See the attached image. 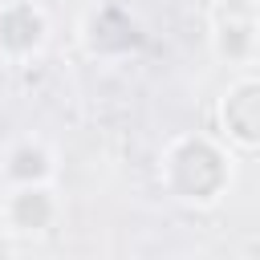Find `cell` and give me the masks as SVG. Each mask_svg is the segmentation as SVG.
I'll return each mask as SVG.
<instances>
[{
    "mask_svg": "<svg viewBox=\"0 0 260 260\" xmlns=\"http://www.w3.org/2000/svg\"><path fill=\"white\" fill-rule=\"evenodd\" d=\"M0 183L4 187H24V183H57V150L41 134H24L8 142L0 158Z\"/></svg>",
    "mask_w": 260,
    "mask_h": 260,
    "instance_id": "cell-6",
    "label": "cell"
},
{
    "mask_svg": "<svg viewBox=\"0 0 260 260\" xmlns=\"http://www.w3.org/2000/svg\"><path fill=\"white\" fill-rule=\"evenodd\" d=\"M215 134L236 154H260V73L240 69L215 102Z\"/></svg>",
    "mask_w": 260,
    "mask_h": 260,
    "instance_id": "cell-3",
    "label": "cell"
},
{
    "mask_svg": "<svg viewBox=\"0 0 260 260\" xmlns=\"http://www.w3.org/2000/svg\"><path fill=\"white\" fill-rule=\"evenodd\" d=\"M240 175V154L215 130H183L162 142L154 183L162 195L191 211H211L228 199Z\"/></svg>",
    "mask_w": 260,
    "mask_h": 260,
    "instance_id": "cell-1",
    "label": "cell"
},
{
    "mask_svg": "<svg viewBox=\"0 0 260 260\" xmlns=\"http://www.w3.org/2000/svg\"><path fill=\"white\" fill-rule=\"evenodd\" d=\"M207 49L219 65L248 69L260 57V0H211Z\"/></svg>",
    "mask_w": 260,
    "mask_h": 260,
    "instance_id": "cell-2",
    "label": "cell"
},
{
    "mask_svg": "<svg viewBox=\"0 0 260 260\" xmlns=\"http://www.w3.org/2000/svg\"><path fill=\"white\" fill-rule=\"evenodd\" d=\"M53 37V20L37 0H4L0 4V61L4 65H32Z\"/></svg>",
    "mask_w": 260,
    "mask_h": 260,
    "instance_id": "cell-5",
    "label": "cell"
},
{
    "mask_svg": "<svg viewBox=\"0 0 260 260\" xmlns=\"http://www.w3.org/2000/svg\"><path fill=\"white\" fill-rule=\"evenodd\" d=\"M61 215H65V199H61L57 183H24V187H4L0 191V223L20 244L53 236Z\"/></svg>",
    "mask_w": 260,
    "mask_h": 260,
    "instance_id": "cell-4",
    "label": "cell"
},
{
    "mask_svg": "<svg viewBox=\"0 0 260 260\" xmlns=\"http://www.w3.org/2000/svg\"><path fill=\"white\" fill-rule=\"evenodd\" d=\"M236 260H252V256H236Z\"/></svg>",
    "mask_w": 260,
    "mask_h": 260,
    "instance_id": "cell-8",
    "label": "cell"
},
{
    "mask_svg": "<svg viewBox=\"0 0 260 260\" xmlns=\"http://www.w3.org/2000/svg\"><path fill=\"white\" fill-rule=\"evenodd\" d=\"M16 252H20V240L0 223V260H16Z\"/></svg>",
    "mask_w": 260,
    "mask_h": 260,
    "instance_id": "cell-7",
    "label": "cell"
}]
</instances>
